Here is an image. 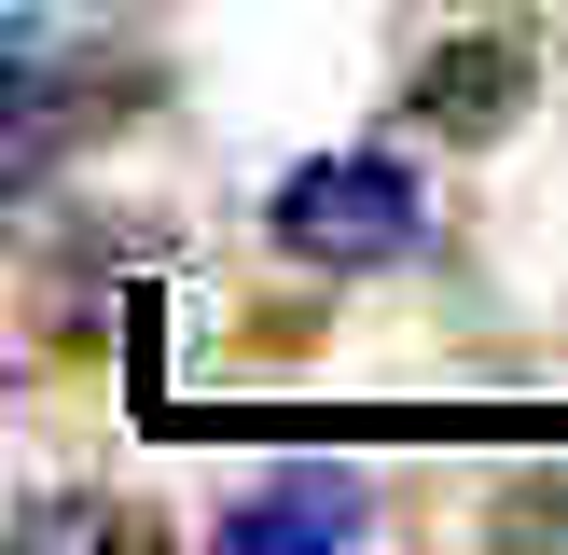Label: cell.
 Instances as JSON below:
<instances>
[{
	"instance_id": "obj_2",
	"label": "cell",
	"mask_w": 568,
	"mask_h": 555,
	"mask_svg": "<svg viewBox=\"0 0 568 555\" xmlns=\"http://www.w3.org/2000/svg\"><path fill=\"white\" fill-rule=\"evenodd\" d=\"M403 111H430L444 139H499L527 111V42H514V28H458V42H430Z\"/></svg>"
},
{
	"instance_id": "obj_1",
	"label": "cell",
	"mask_w": 568,
	"mask_h": 555,
	"mask_svg": "<svg viewBox=\"0 0 568 555\" xmlns=\"http://www.w3.org/2000/svg\"><path fill=\"white\" fill-rule=\"evenodd\" d=\"M264 236L320 278H375V264H416L430 236V194H416L403 153H305L292 181L264 194Z\"/></svg>"
},
{
	"instance_id": "obj_3",
	"label": "cell",
	"mask_w": 568,
	"mask_h": 555,
	"mask_svg": "<svg viewBox=\"0 0 568 555\" xmlns=\"http://www.w3.org/2000/svg\"><path fill=\"white\" fill-rule=\"evenodd\" d=\"M361 472H264V486H236V514H222V542L236 555H277V542H361Z\"/></svg>"
}]
</instances>
